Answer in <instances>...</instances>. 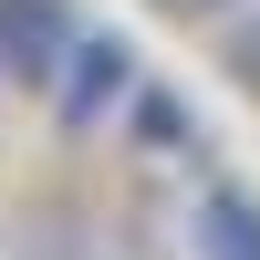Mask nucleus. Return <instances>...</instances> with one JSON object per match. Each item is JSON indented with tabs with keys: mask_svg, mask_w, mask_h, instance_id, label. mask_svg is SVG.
Returning <instances> with one entry per match:
<instances>
[{
	"mask_svg": "<svg viewBox=\"0 0 260 260\" xmlns=\"http://www.w3.org/2000/svg\"><path fill=\"white\" fill-rule=\"evenodd\" d=\"M136 83H146V62H136L125 31H73V52H62V73H52L62 136H104V125L136 104Z\"/></svg>",
	"mask_w": 260,
	"mask_h": 260,
	"instance_id": "nucleus-1",
	"label": "nucleus"
},
{
	"mask_svg": "<svg viewBox=\"0 0 260 260\" xmlns=\"http://www.w3.org/2000/svg\"><path fill=\"white\" fill-rule=\"evenodd\" d=\"M156 11H177V21H229L240 0H156Z\"/></svg>",
	"mask_w": 260,
	"mask_h": 260,
	"instance_id": "nucleus-6",
	"label": "nucleus"
},
{
	"mask_svg": "<svg viewBox=\"0 0 260 260\" xmlns=\"http://www.w3.org/2000/svg\"><path fill=\"white\" fill-rule=\"evenodd\" d=\"M73 0H0V83H31V94H52L62 52H73Z\"/></svg>",
	"mask_w": 260,
	"mask_h": 260,
	"instance_id": "nucleus-2",
	"label": "nucleus"
},
{
	"mask_svg": "<svg viewBox=\"0 0 260 260\" xmlns=\"http://www.w3.org/2000/svg\"><path fill=\"white\" fill-rule=\"evenodd\" d=\"M125 125H136L146 146H187V136H198V125H187V104L167 94V83H136V104H125Z\"/></svg>",
	"mask_w": 260,
	"mask_h": 260,
	"instance_id": "nucleus-4",
	"label": "nucleus"
},
{
	"mask_svg": "<svg viewBox=\"0 0 260 260\" xmlns=\"http://www.w3.org/2000/svg\"><path fill=\"white\" fill-rule=\"evenodd\" d=\"M219 73H229V83H250V94H260V0H240V11L219 21Z\"/></svg>",
	"mask_w": 260,
	"mask_h": 260,
	"instance_id": "nucleus-5",
	"label": "nucleus"
},
{
	"mask_svg": "<svg viewBox=\"0 0 260 260\" xmlns=\"http://www.w3.org/2000/svg\"><path fill=\"white\" fill-rule=\"evenodd\" d=\"M187 250H198V260H260V198H240V187H198Z\"/></svg>",
	"mask_w": 260,
	"mask_h": 260,
	"instance_id": "nucleus-3",
	"label": "nucleus"
}]
</instances>
